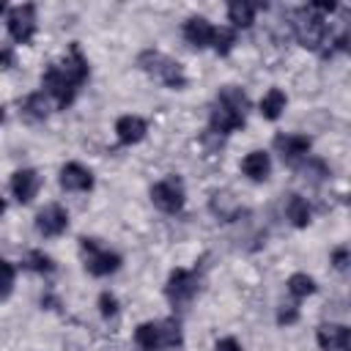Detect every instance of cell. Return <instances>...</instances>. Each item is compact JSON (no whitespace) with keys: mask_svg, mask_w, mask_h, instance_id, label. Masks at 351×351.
<instances>
[{"mask_svg":"<svg viewBox=\"0 0 351 351\" xmlns=\"http://www.w3.org/2000/svg\"><path fill=\"white\" fill-rule=\"evenodd\" d=\"M85 80H88V60H85V55L80 52L77 44L69 47V55H66L63 63L47 66V71H44V77H41L44 88L52 93V99H55L58 107H63V110L74 101L77 88H80Z\"/></svg>","mask_w":351,"mask_h":351,"instance_id":"6da1fadb","label":"cell"},{"mask_svg":"<svg viewBox=\"0 0 351 351\" xmlns=\"http://www.w3.org/2000/svg\"><path fill=\"white\" fill-rule=\"evenodd\" d=\"M247 93L236 85H225L219 93H217V101H214V110H211V118H208V126L214 134H230L236 132L239 126H244V112H247Z\"/></svg>","mask_w":351,"mask_h":351,"instance_id":"7a4b0ae2","label":"cell"},{"mask_svg":"<svg viewBox=\"0 0 351 351\" xmlns=\"http://www.w3.org/2000/svg\"><path fill=\"white\" fill-rule=\"evenodd\" d=\"M134 343L143 351H162V348H176L181 346V324L178 318H167V321H145L134 329Z\"/></svg>","mask_w":351,"mask_h":351,"instance_id":"3957f363","label":"cell"},{"mask_svg":"<svg viewBox=\"0 0 351 351\" xmlns=\"http://www.w3.org/2000/svg\"><path fill=\"white\" fill-rule=\"evenodd\" d=\"M137 66L145 74H151L154 80H159L162 85L173 88V90H181L186 85V74H184L181 63L173 60V58H167V55H162V52H156V49H145L137 58Z\"/></svg>","mask_w":351,"mask_h":351,"instance_id":"277c9868","label":"cell"},{"mask_svg":"<svg viewBox=\"0 0 351 351\" xmlns=\"http://www.w3.org/2000/svg\"><path fill=\"white\" fill-rule=\"evenodd\" d=\"M293 36L302 47L307 49H318L321 44H326V36H329V27H326V19L321 14H315L310 5L304 8H296L293 11Z\"/></svg>","mask_w":351,"mask_h":351,"instance_id":"5b68a950","label":"cell"},{"mask_svg":"<svg viewBox=\"0 0 351 351\" xmlns=\"http://www.w3.org/2000/svg\"><path fill=\"white\" fill-rule=\"evenodd\" d=\"M80 247L85 252V269L93 277H104V274L118 271V266H121V255L118 252L104 250L96 239H80Z\"/></svg>","mask_w":351,"mask_h":351,"instance_id":"8992f818","label":"cell"},{"mask_svg":"<svg viewBox=\"0 0 351 351\" xmlns=\"http://www.w3.org/2000/svg\"><path fill=\"white\" fill-rule=\"evenodd\" d=\"M151 200L165 214H178L184 208V186L176 176H167L151 186Z\"/></svg>","mask_w":351,"mask_h":351,"instance_id":"52a82bcc","label":"cell"},{"mask_svg":"<svg viewBox=\"0 0 351 351\" xmlns=\"http://www.w3.org/2000/svg\"><path fill=\"white\" fill-rule=\"evenodd\" d=\"M8 33L19 44L33 41V36H36V5L33 3H22L8 11Z\"/></svg>","mask_w":351,"mask_h":351,"instance_id":"ba28073f","label":"cell"},{"mask_svg":"<svg viewBox=\"0 0 351 351\" xmlns=\"http://www.w3.org/2000/svg\"><path fill=\"white\" fill-rule=\"evenodd\" d=\"M165 293H167V299L176 307H181V304H186L197 293V277L192 271H186V269H173L170 277H167Z\"/></svg>","mask_w":351,"mask_h":351,"instance_id":"9c48e42d","label":"cell"},{"mask_svg":"<svg viewBox=\"0 0 351 351\" xmlns=\"http://www.w3.org/2000/svg\"><path fill=\"white\" fill-rule=\"evenodd\" d=\"M36 228H38L41 236H49V239L60 236L69 228V211L63 206H58V203H49L36 214Z\"/></svg>","mask_w":351,"mask_h":351,"instance_id":"30bf717a","label":"cell"},{"mask_svg":"<svg viewBox=\"0 0 351 351\" xmlns=\"http://www.w3.org/2000/svg\"><path fill=\"white\" fill-rule=\"evenodd\" d=\"M315 340L324 351H348L351 346V332L343 324H321L315 329Z\"/></svg>","mask_w":351,"mask_h":351,"instance_id":"8fae6325","label":"cell"},{"mask_svg":"<svg viewBox=\"0 0 351 351\" xmlns=\"http://www.w3.org/2000/svg\"><path fill=\"white\" fill-rule=\"evenodd\" d=\"M274 148L280 151L282 162L293 165L296 159L307 156V151H310V137H304V134H277V137H274Z\"/></svg>","mask_w":351,"mask_h":351,"instance_id":"7c38bea8","label":"cell"},{"mask_svg":"<svg viewBox=\"0 0 351 351\" xmlns=\"http://www.w3.org/2000/svg\"><path fill=\"white\" fill-rule=\"evenodd\" d=\"M60 186L69 189V192H85V189L93 186V176L80 162H69V165L60 167Z\"/></svg>","mask_w":351,"mask_h":351,"instance_id":"4fadbf2b","label":"cell"},{"mask_svg":"<svg viewBox=\"0 0 351 351\" xmlns=\"http://www.w3.org/2000/svg\"><path fill=\"white\" fill-rule=\"evenodd\" d=\"M38 186H41V178H38V173L30 170V167L16 170V173L11 176V192H14V197H16L19 203H30V200L36 197Z\"/></svg>","mask_w":351,"mask_h":351,"instance_id":"5bb4252c","label":"cell"},{"mask_svg":"<svg viewBox=\"0 0 351 351\" xmlns=\"http://www.w3.org/2000/svg\"><path fill=\"white\" fill-rule=\"evenodd\" d=\"M211 36H214V25H211L206 16H189V19L184 22V38H186L192 47H197V49L211 47Z\"/></svg>","mask_w":351,"mask_h":351,"instance_id":"9a60e30c","label":"cell"},{"mask_svg":"<svg viewBox=\"0 0 351 351\" xmlns=\"http://www.w3.org/2000/svg\"><path fill=\"white\" fill-rule=\"evenodd\" d=\"M145 132H148V123H145L140 115H123V118L115 121V134H118V140H121L123 145L140 143V140L145 137Z\"/></svg>","mask_w":351,"mask_h":351,"instance_id":"2e32d148","label":"cell"},{"mask_svg":"<svg viewBox=\"0 0 351 351\" xmlns=\"http://www.w3.org/2000/svg\"><path fill=\"white\" fill-rule=\"evenodd\" d=\"M269 167H271V162H269V154L266 151H252V154H247L241 159V170L252 181H263L269 176Z\"/></svg>","mask_w":351,"mask_h":351,"instance_id":"e0dca14e","label":"cell"},{"mask_svg":"<svg viewBox=\"0 0 351 351\" xmlns=\"http://www.w3.org/2000/svg\"><path fill=\"white\" fill-rule=\"evenodd\" d=\"M285 104H288L285 93H282L280 88H271V90L261 99V115H263V118H269V121H277V118L282 115Z\"/></svg>","mask_w":351,"mask_h":351,"instance_id":"ac0fdd59","label":"cell"},{"mask_svg":"<svg viewBox=\"0 0 351 351\" xmlns=\"http://www.w3.org/2000/svg\"><path fill=\"white\" fill-rule=\"evenodd\" d=\"M258 8H261V5H255V3H241V0H236V3L228 5V19H230L236 27H250Z\"/></svg>","mask_w":351,"mask_h":351,"instance_id":"d6986e66","label":"cell"},{"mask_svg":"<svg viewBox=\"0 0 351 351\" xmlns=\"http://www.w3.org/2000/svg\"><path fill=\"white\" fill-rule=\"evenodd\" d=\"M285 214H288V219H291L296 228H307V222H310V206H307V200L299 197V195H291V197H288Z\"/></svg>","mask_w":351,"mask_h":351,"instance_id":"ffe728a7","label":"cell"},{"mask_svg":"<svg viewBox=\"0 0 351 351\" xmlns=\"http://www.w3.org/2000/svg\"><path fill=\"white\" fill-rule=\"evenodd\" d=\"M22 110H25V115L30 118V121H44L47 118V99H44V93L38 90V93H30L25 101H22Z\"/></svg>","mask_w":351,"mask_h":351,"instance_id":"44dd1931","label":"cell"},{"mask_svg":"<svg viewBox=\"0 0 351 351\" xmlns=\"http://www.w3.org/2000/svg\"><path fill=\"white\" fill-rule=\"evenodd\" d=\"M236 44V33L233 27H214V36H211V49L217 55H228Z\"/></svg>","mask_w":351,"mask_h":351,"instance_id":"7402d4cb","label":"cell"},{"mask_svg":"<svg viewBox=\"0 0 351 351\" xmlns=\"http://www.w3.org/2000/svg\"><path fill=\"white\" fill-rule=\"evenodd\" d=\"M22 263H25V269H30V271H41V274H49V271H55V261H52L49 255H44L41 250H33V252H27Z\"/></svg>","mask_w":351,"mask_h":351,"instance_id":"603a6c76","label":"cell"},{"mask_svg":"<svg viewBox=\"0 0 351 351\" xmlns=\"http://www.w3.org/2000/svg\"><path fill=\"white\" fill-rule=\"evenodd\" d=\"M288 291H291L296 299H304V296L315 293V282H313V277H307V274L296 271V274H291V277H288Z\"/></svg>","mask_w":351,"mask_h":351,"instance_id":"cb8c5ba5","label":"cell"},{"mask_svg":"<svg viewBox=\"0 0 351 351\" xmlns=\"http://www.w3.org/2000/svg\"><path fill=\"white\" fill-rule=\"evenodd\" d=\"M14 274H16L14 266L0 258V299H5V296L11 293V288H14Z\"/></svg>","mask_w":351,"mask_h":351,"instance_id":"d4e9b609","label":"cell"},{"mask_svg":"<svg viewBox=\"0 0 351 351\" xmlns=\"http://www.w3.org/2000/svg\"><path fill=\"white\" fill-rule=\"evenodd\" d=\"M99 310H101L104 318H112V315L118 313V299H115L110 291H104V293L99 296Z\"/></svg>","mask_w":351,"mask_h":351,"instance_id":"484cf974","label":"cell"},{"mask_svg":"<svg viewBox=\"0 0 351 351\" xmlns=\"http://www.w3.org/2000/svg\"><path fill=\"white\" fill-rule=\"evenodd\" d=\"M348 261H351V255H348V247H337V250L332 252V263H335V269L346 271V269H348Z\"/></svg>","mask_w":351,"mask_h":351,"instance_id":"4316f807","label":"cell"},{"mask_svg":"<svg viewBox=\"0 0 351 351\" xmlns=\"http://www.w3.org/2000/svg\"><path fill=\"white\" fill-rule=\"evenodd\" d=\"M296 318H299V310H296L293 304H282L280 313H277V321H280V324H293Z\"/></svg>","mask_w":351,"mask_h":351,"instance_id":"83f0119b","label":"cell"},{"mask_svg":"<svg viewBox=\"0 0 351 351\" xmlns=\"http://www.w3.org/2000/svg\"><path fill=\"white\" fill-rule=\"evenodd\" d=\"M217 351H241V346L236 337H222V340H217Z\"/></svg>","mask_w":351,"mask_h":351,"instance_id":"f1b7e54d","label":"cell"},{"mask_svg":"<svg viewBox=\"0 0 351 351\" xmlns=\"http://www.w3.org/2000/svg\"><path fill=\"white\" fill-rule=\"evenodd\" d=\"M11 66H14V49L0 47V69H11Z\"/></svg>","mask_w":351,"mask_h":351,"instance_id":"f546056e","label":"cell"},{"mask_svg":"<svg viewBox=\"0 0 351 351\" xmlns=\"http://www.w3.org/2000/svg\"><path fill=\"white\" fill-rule=\"evenodd\" d=\"M3 211H5V200L0 197V214H3Z\"/></svg>","mask_w":351,"mask_h":351,"instance_id":"4dcf8cb0","label":"cell"},{"mask_svg":"<svg viewBox=\"0 0 351 351\" xmlns=\"http://www.w3.org/2000/svg\"><path fill=\"white\" fill-rule=\"evenodd\" d=\"M3 11H5V3H0V14H3Z\"/></svg>","mask_w":351,"mask_h":351,"instance_id":"1f68e13d","label":"cell"},{"mask_svg":"<svg viewBox=\"0 0 351 351\" xmlns=\"http://www.w3.org/2000/svg\"><path fill=\"white\" fill-rule=\"evenodd\" d=\"M0 121H3V110H0Z\"/></svg>","mask_w":351,"mask_h":351,"instance_id":"d6a6232c","label":"cell"}]
</instances>
